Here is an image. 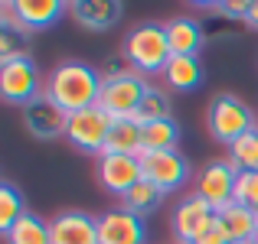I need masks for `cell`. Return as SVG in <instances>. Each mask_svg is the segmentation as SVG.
Masks as SVG:
<instances>
[{
    "mask_svg": "<svg viewBox=\"0 0 258 244\" xmlns=\"http://www.w3.org/2000/svg\"><path fill=\"white\" fill-rule=\"evenodd\" d=\"M242 244H252V241H242Z\"/></svg>",
    "mask_w": 258,
    "mask_h": 244,
    "instance_id": "cell-33",
    "label": "cell"
},
{
    "mask_svg": "<svg viewBox=\"0 0 258 244\" xmlns=\"http://www.w3.org/2000/svg\"><path fill=\"white\" fill-rule=\"evenodd\" d=\"M108 131H111V117L98 104L85 107V111H76V114H66V140L82 153L98 157L105 150Z\"/></svg>",
    "mask_w": 258,
    "mask_h": 244,
    "instance_id": "cell-7",
    "label": "cell"
},
{
    "mask_svg": "<svg viewBox=\"0 0 258 244\" xmlns=\"http://www.w3.org/2000/svg\"><path fill=\"white\" fill-rule=\"evenodd\" d=\"M7 244H52L49 238V221H43L36 212H26L10 231H4Z\"/></svg>",
    "mask_w": 258,
    "mask_h": 244,
    "instance_id": "cell-21",
    "label": "cell"
},
{
    "mask_svg": "<svg viewBox=\"0 0 258 244\" xmlns=\"http://www.w3.org/2000/svg\"><path fill=\"white\" fill-rule=\"evenodd\" d=\"M98 75L105 85H111V81H121V78H131V75H138L134 72V65L127 62V56L124 52H114V56H108L105 62L98 65Z\"/></svg>",
    "mask_w": 258,
    "mask_h": 244,
    "instance_id": "cell-28",
    "label": "cell"
},
{
    "mask_svg": "<svg viewBox=\"0 0 258 244\" xmlns=\"http://www.w3.org/2000/svg\"><path fill=\"white\" fill-rule=\"evenodd\" d=\"M229 163H232L239 173H248V169H258V127L248 131L245 137H239L232 147H229Z\"/></svg>",
    "mask_w": 258,
    "mask_h": 244,
    "instance_id": "cell-25",
    "label": "cell"
},
{
    "mask_svg": "<svg viewBox=\"0 0 258 244\" xmlns=\"http://www.w3.org/2000/svg\"><path fill=\"white\" fill-rule=\"evenodd\" d=\"M196 7H203V10L209 13H219L222 20H235V23H245L248 10H252V0H219V4H213V0H200Z\"/></svg>",
    "mask_w": 258,
    "mask_h": 244,
    "instance_id": "cell-27",
    "label": "cell"
},
{
    "mask_svg": "<svg viewBox=\"0 0 258 244\" xmlns=\"http://www.w3.org/2000/svg\"><path fill=\"white\" fill-rule=\"evenodd\" d=\"M134 120L138 124H154V120H173V101L170 94L164 91V88L151 85L144 94V101H141L138 114H134Z\"/></svg>",
    "mask_w": 258,
    "mask_h": 244,
    "instance_id": "cell-22",
    "label": "cell"
},
{
    "mask_svg": "<svg viewBox=\"0 0 258 244\" xmlns=\"http://www.w3.org/2000/svg\"><path fill=\"white\" fill-rule=\"evenodd\" d=\"M69 17L88 33H105L124 17V7L118 0H69Z\"/></svg>",
    "mask_w": 258,
    "mask_h": 244,
    "instance_id": "cell-13",
    "label": "cell"
},
{
    "mask_svg": "<svg viewBox=\"0 0 258 244\" xmlns=\"http://www.w3.org/2000/svg\"><path fill=\"white\" fill-rule=\"evenodd\" d=\"M235 179L239 169L229 160H213L193 176V195H200L203 202L213 205V212H222L226 205L235 202Z\"/></svg>",
    "mask_w": 258,
    "mask_h": 244,
    "instance_id": "cell-6",
    "label": "cell"
},
{
    "mask_svg": "<svg viewBox=\"0 0 258 244\" xmlns=\"http://www.w3.org/2000/svg\"><path fill=\"white\" fill-rule=\"evenodd\" d=\"M95 169H98V186L105 192L124 199L144 176H141V157H127V153H98L95 157Z\"/></svg>",
    "mask_w": 258,
    "mask_h": 244,
    "instance_id": "cell-9",
    "label": "cell"
},
{
    "mask_svg": "<svg viewBox=\"0 0 258 244\" xmlns=\"http://www.w3.org/2000/svg\"><path fill=\"white\" fill-rule=\"evenodd\" d=\"M160 202H164V192H160L154 182L141 179L138 186H134L131 192L121 199V208H127V212H134V215H141V218H144V215H147V212H154Z\"/></svg>",
    "mask_w": 258,
    "mask_h": 244,
    "instance_id": "cell-23",
    "label": "cell"
},
{
    "mask_svg": "<svg viewBox=\"0 0 258 244\" xmlns=\"http://www.w3.org/2000/svg\"><path fill=\"white\" fill-rule=\"evenodd\" d=\"M151 81L144 75H131V78H121V81H111V85L101 88V98H98V107L108 114L111 120H134L141 101H144Z\"/></svg>",
    "mask_w": 258,
    "mask_h": 244,
    "instance_id": "cell-8",
    "label": "cell"
},
{
    "mask_svg": "<svg viewBox=\"0 0 258 244\" xmlns=\"http://www.w3.org/2000/svg\"><path fill=\"white\" fill-rule=\"evenodd\" d=\"M121 52H124L127 62L134 65V72L144 75V78L164 75L167 62L173 59L170 43H167V26L154 23V20L131 26V33H127L124 43H121Z\"/></svg>",
    "mask_w": 258,
    "mask_h": 244,
    "instance_id": "cell-2",
    "label": "cell"
},
{
    "mask_svg": "<svg viewBox=\"0 0 258 244\" xmlns=\"http://www.w3.org/2000/svg\"><path fill=\"white\" fill-rule=\"evenodd\" d=\"M101 88H105V81H101L98 69H92L88 62H79V59H66V62L52 65V72L46 75L43 98L62 114H76L98 104Z\"/></svg>",
    "mask_w": 258,
    "mask_h": 244,
    "instance_id": "cell-1",
    "label": "cell"
},
{
    "mask_svg": "<svg viewBox=\"0 0 258 244\" xmlns=\"http://www.w3.org/2000/svg\"><path fill=\"white\" fill-rule=\"evenodd\" d=\"M164 26H167V43H170L173 56H200L203 43H206V33H203V23L196 17L176 13Z\"/></svg>",
    "mask_w": 258,
    "mask_h": 244,
    "instance_id": "cell-16",
    "label": "cell"
},
{
    "mask_svg": "<svg viewBox=\"0 0 258 244\" xmlns=\"http://www.w3.org/2000/svg\"><path fill=\"white\" fill-rule=\"evenodd\" d=\"M26 212H30V208H26L23 195H20L10 182H0V231H10Z\"/></svg>",
    "mask_w": 258,
    "mask_h": 244,
    "instance_id": "cell-24",
    "label": "cell"
},
{
    "mask_svg": "<svg viewBox=\"0 0 258 244\" xmlns=\"http://www.w3.org/2000/svg\"><path fill=\"white\" fill-rule=\"evenodd\" d=\"M23 127L33 140H59L66 137V114L46 98H39L23 107Z\"/></svg>",
    "mask_w": 258,
    "mask_h": 244,
    "instance_id": "cell-14",
    "label": "cell"
},
{
    "mask_svg": "<svg viewBox=\"0 0 258 244\" xmlns=\"http://www.w3.org/2000/svg\"><path fill=\"white\" fill-rule=\"evenodd\" d=\"M180 150V124L176 120H154L141 124V153Z\"/></svg>",
    "mask_w": 258,
    "mask_h": 244,
    "instance_id": "cell-19",
    "label": "cell"
},
{
    "mask_svg": "<svg viewBox=\"0 0 258 244\" xmlns=\"http://www.w3.org/2000/svg\"><path fill=\"white\" fill-rule=\"evenodd\" d=\"M30 56V33H17V30H0V62Z\"/></svg>",
    "mask_w": 258,
    "mask_h": 244,
    "instance_id": "cell-26",
    "label": "cell"
},
{
    "mask_svg": "<svg viewBox=\"0 0 258 244\" xmlns=\"http://www.w3.org/2000/svg\"><path fill=\"white\" fill-rule=\"evenodd\" d=\"M252 244H258V234H255V238H252Z\"/></svg>",
    "mask_w": 258,
    "mask_h": 244,
    "instance_id": "cell-32",
    "label": "cell"
},
{
    "mask_svg": "<svg viewBox=\"0 0 258 244\" xmlns=\"http://www.w3.org/2000/svg\"><path fill=\"white\" fill-rule=\"evenodd\" d=\"M216 218L226 225L229 238H232V244H242V241H252L258 234V212H252V208L239 205V202H232V205H226L222 212H216Z\"/></svg>",
    "mask_w": 258,
    "mask_h": 244,
    "instance_id": "cell-18",
    "label": "cell"
},
{
    "mask_svg": "<svg viewBox=\"0 0 258 244\" xmlns=\"http://www.w3.org/2000/svg\"><path fill=\"white\" fill-rule=\"evenodd\" d=\"M101 153H127V157H141V124L138 120H111L105 150Z\"/></svg>",
    "mask_w": 258,
    "mask_h": 244,
    "instance_id": "cell-20",
    "label": "cell"
},
{
    "mask_svg": "<svg viewBox=\"0 0 258 244\" xmlns=\"http://www.w3.org/2000/svg\"><path fill=\"white\" fill-rule=\"evenodd\" d=\"M245 26L258 33V0H252V10H248V17H245Z\"/></svg>",
    "mask_w": 258,
    "mask_h": 244,
    "instance_id": "cell-31",
    "label": "cell"
},
{
    "mask_svg": "<svg viewBox=\"0 0 258 244\" xmlns=\"http://www.w3.org/2000/svg\"><path fill=\"white\" fill-rule=\"evenodd\" d=\"M13 13L26 33H39L59 23L69 13V4L66 0H13Z\"/></svg>",
    "mask_w": 258,
    "mask_h": 244,
    "instance_id": "cell-15",
    "label": "cell"
},
{
    "mask_svg": "<svg viewBox=\"0 0 258 244\" xmlns=\"http://www.w3.org/2000/svg\"><path fill=\"white\" fill-rule=\"evenodd\" d=\"M141 176L160 189L164 195L180 192L186 182H193L189 160L180 150H160V153H141Z\"/></svg>",
    "mask_w": 258,
    "mask_h": 244,
    "instance_id": "cell-5",
    "label": "cell"
},
{
    "mask_svg": "<svg viewBox=\"0 0 258 244\" xmlns=\"http://www.w3.org/2000/svg\"><path fill=\"white\" fill-rule=\"evenodd\" d=\"M164 85L170 91H180V94H189L203 85V65H200V56H173L164 69Z\"/></svg>",
    "mask_w": 258,
    "mask_h": 244,
    "instance_id": "cell-17",
    "label": "cell"
},
{
    "mask_svg": "<svg viewBox=\"0 0 258 244\" xmlns=\"http://www.w3.org/2000/svg\"><path fill=\"white\" fill-rule=\"evenodd\" d=\"M43 88H46V78L39 72V65L33 62V56L0 62V98L7 104L26 107V104L43 98Z\"/></svg>",
    "mask_w": 258,
    "mask_h": 244,
    "instance_id": "cell-4",
    "label": "cell"
},
{
    "mask_svg": "<svg viewBox=\"0 0 258 244\" xmlns=\"http://www.w3.org/2000/svg\"><path fill=\"white\" fill-rule=\"evenodd\" d=\"M98 244H147V225L127 208L98 215Z\"/></svg>",
    "mask_w": 258,
    "mask_h": 244,
    "instance_id": "cell-11",
    "label": "cell"
},
{
    "mask_svg": "<svg viewBox=\"0 0 258 244\" xmlns=\"http://www.w3.org/2000/svg\"><path fill=\"white\" fill-rule=\"evenodd\" d=\"M193 244H232V238H229L226 225H222L219 218H213V225H209V228H206V231H203Z\"/></svg>",
    "mask_w": 258,
    "mask_h": 244,
    "instance_id": "cell-30",
    "label": "cell"
},
{
    "mask_svg": "<svg viewBox=\"0 0 258 244\" xmlns=\"http://www.w3.org/2000/svg\"><path fill=\"white\" fill-rule=\"evenodd\" d=\"M52 244H98V218L82 208H66L49 221Z\"/></svg>",
    "mask_w": 258,
    "mask_h": 244,
    "instance_id": "cell-12",
    "label": "cell"
},
{
    "mask_svg": "<svg viewBox=\"0 0 258 244\" xmlns=\"http://www.w3.org/2000/svg\"><path fill=\"white\" fill-rule=\"evenodd\" d=\"M206 124L213 140H219L222 147H232L239 137H245L248 131H255L258 120L255 111L232 91H219L213 101H209V111H206Z\"/></svg>",
    "mask_w": 258,
    "mask_h": 244,
    "instance_id": "cell-3",
    "label": "cell"
},
{
    "mask_svg": "<svg viewBox=\"0 0 258 244\" xmlns=\"http://www.w3.org/2000/svg\"><path fill=\"white\" fill-rule=\"evenodd\" d=\"M235 202L258 212V169L239 173V179H235Z\"/></svg>",
    "mask_w": 258,
    "mask_h": 244,
    "instance_id": "cell-29",
    "label": "cell"
},
{
    "mask_svg": "<svg viewBox=\"0 0 258 244\" xmlns=\"http://www.w3.org/2000/svg\"><path fill=\"white\" fill-rule=\"evenodd\" d=\"M216 212L209 202H203L200 195H183L180 202L173 205V215H170V231H173V244H193L213 225Z\"/></svg>",
    "mask_w": 258,
    "mask_h": 244,
    "instance_id": "cell-10",
    "label": "cell"
}]
</instances>
